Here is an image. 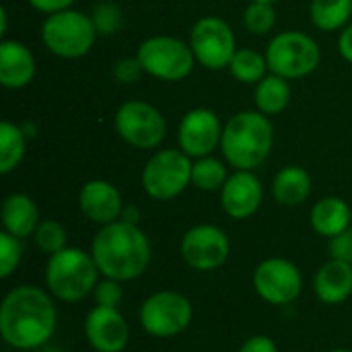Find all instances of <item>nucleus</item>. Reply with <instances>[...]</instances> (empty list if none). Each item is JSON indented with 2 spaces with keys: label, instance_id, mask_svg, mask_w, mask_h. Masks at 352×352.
Wrapping results in <instances>:
<instances>
[{
  "label": "nucleus",
  "instance_id": "4be33fe9",
  "mask_svg": "<svg viewBox=\"0 0 352 352\" xmlns=\"http://www.w3.org/2000/svg\"><path fill=\"white\" fill-rule=\"evenodd\" d=\"M314 190V179L307 169L299 165L283 167L272 179V196L283 206H299L303 204Z\"/></svg>",
  "mask_w": 352,
  "mask_h": 352
},
{
  "label": "nucleus",
  "instance_id": "a19ab883",
  "mask_svg": "<svg viewBox=\"0 0 352 352\" xmlns=\"http://www.w3.org/2000/svg\"><path fill=\"white\" fill-rule=\"evenodd\" d=\"M328 352H352V351H349V349H332V351H328Z\"/></svg>",
  "mask_w": 352,
  "mask_h": 352
},
{
  "label": "nucleus",
  "instance_id": "e433bc0d",
  "mask_svg": "<svg viewBox=\"0 0 352 352\" xmlns=\"http://www.w3.org/2000/svg\"><path fill=\"white\" fill-rule=\"evenodd\" d=\"M338 54L352 64V23H349L338 37Z\"/></svg>",
  "mask_w": 352,
  "mask_h": 352
},
{
  "label": "nucleus",
  "instance_id": "2f4dec72",
  "mask_svg": "<svg viewBox=\"0 0 352 352\" xmlns=\"http://www.w3.org/2000/svg\"><path fill=\"white\" fill-rule=\"evenodd\" d=\"M93 301L95 305H101V307H116L120 309L122 301H124V289H122V283L113 280V278H101L93 291Z\"/></svg>",
  "mask_w": 352,
  "mask_h": 352
},
{
  "label": "nucleus",
  "instance_id": "ddd939ff",
  "mask_svg": "<svg viewBox=\"0 0 352 352\" xmlns=\"http://www.w3.org/2000/svg\"><path fill=\"white\" fill-rule=\"evenodd\" d=\"M179 254L192 270L212 272L229 260L231 239L221 227L200 223L186 231L179 243Z\"/></svg>",
  "mask_w": 352,
  "mask_h": 352
},
{
  "label": "nucleus",
  "instance_id": "dca6fc26",
  "mask_svg": "<svg viewBox=\"0 0 352 352\" xmlns=\"http://www.w3.org/2000/svg\"><path fill=\"white\" fill-rule=\"evenodd\" d=\"M264 200V188L254 171H233L221 190V206L233 221L254 217Z\"/></svg>",
  "mask_w": 352,
  "mask_h": 352
},
{
  "label": "nucleus",
  "instance_id": "ea45409f",
  "mask_svg": "<svg viewBox=\"0 0 352 352\" xmlns=\"http://www.w3.org/2000/svg\"><path fill=\"white\" fill-rule=\"evenodd\" d=\"M250 2H268V4H276L278 0H250Z\"/></svg>",
  "mask_w": 352,
  "mask_h": 352
},
{
  "label": "nucleus",
  "instance_id": "412c9836",
  "mask_svg": "<svg viewBox=\"0 0 352 352\" xmlns=\"http://www.w3.org/2000/svg\"><path fill=\"white\" fill-rule=\"evenodd\" d=\"M309 223L318 235L332 239V237L344 233L346 229H351V206L346 204V200H342L338 196H326L314 204V208L309 212Z\"/></svg>",
  "mask_w": 352,
  "mask_h": 352
},
{
  "label": "nucleus",
  "instance_id": "f03ea898",
  "mask_svg": "<svg viewBox=\"0 0 352 352\" xmlns=\"http://www.w3.org/2000/svg\"><path fill=\"white\" fill-rule=\"evenodd\" d=\"M91 256L101 276L130 283L148 270L153 248L148 235L138 225L116 221L99 227L91 241Z\"/></svg>",
  "mask_w": 352,
  "mask_h": 352
},
{
  "label": "nucleus",
  "instance_id": "393cba45",
  "mask_svg": "<svg viewBox=\"0 0 352 352\" xmlns=\"http://www.w3.org/2000/svg\"><path fill=\"white\" fill-rule=\"evenodd\" d=\"M27 151V136L21 126L4 120L0 124V173L8 175L14 171Z\"/></svg>",
  "mask_w": 352,
  "mask_h": 352
},
{
  "label": "nucleus",
  "instance_id": "4c0bfd02",
  "mask_svg": "<svg viewBox=\"0 0 352 352\" xmlns=\"http://www.w3.org/2000/svg\"><path fill=\"white\" fill-rule=\"evenodd\" d=\"M120 221L130 223V225H138V223H140V210H138V206H134V204H126V206H124V210H122Z\"/></svg>",
  "mask_w": 352,
  "mask_h": 352
},
{
  "label": "nucleus",
  "instance_id": "c9c22d12",
  "mask_svg": "<svg viewBox=\"0 0 352 352\" xmlns=\"http://www.w3.org/2000/svg\"><path fill=\"white\" fill-rule=\"evenodd\" d=\"M35 10L39 12H45V14H52V12H60V10H66V8H72V4L76 0H27Z\"/></svg>",
  "mask_w": 352,
  "mask_h": 352
},
{
  "label": "nucleus",
  "instance_id": "a211bd4d",
  "mask_svg": "<svg viewBox=\"0 0 352 352\" xmlns=\"http://www.w3.org/2000/svg\"><path fill=\"white\" fill-rule=\"evenodd\" d=\"M35 70V56L25 43L16 39L0 41V85L4 89H25L33 80Z\"/></svg>",
  "mask_w": 352,
  "mask_h": 352
},
{
  "label": "nucleus",
  "instance_id": "7c9ffc66",
  "mask_svg": "<svg viewBox=\"0 0 352 352\" xmlns=\"http://www.w3.org/2000/svg\"><path fill=\"white\" fill-rule=\"evenodd\" d=\"M93 23L99 35H111L122 25V10L113 2H101L93 8Z\"/></svg>",
  "mask_w": 352,
  "mask_h": 352
},
{
  "label": "nucleus",
  "instance_id": "cd10ccee",
  "mask_svg": "<svg viewBox=\"0 0 352 352\" xmlns=\"http://www.w3.org/2000/svg\"><path fill=\"white\" fill-rule=\"evenodd\" d=\"M33 241H35L37 250L50 258L68 248V231L62 223H58L54 219H45L37 225V229L33 233Z\"/></svg>",
  "mask_w": 352,
  "mask_h": 352
},
{
  "label": "nucleus",
  "instance_id": "c85d7f7f",
  "mask_svg": "<svg viewBox=\"0 0 352 352\" xmlns=\"http://www.w3.org/2000/svg\"><path fill=\"white\" fill-rule=\"evenodd\" d=\"M276 25L274 4L268 2H250L243 10V27L258 37L268 35Z\"/></svg>",
  "mask_w": 352,
  "mask_h": 352
},
{
  "label": "nucleus",
  "instance_id": "c756f323",
  "mask_svg": "<svg viewBox=\"0 0 352 352\" xmlns=\"http://www.w3.org/2000/svg\"><path fill=\"white\" fill-rule=\"evenodd\" d=\"M23 239L0 231V278H10L23 260Z\"/></svg>",
  "mask_w": 352,
  "mask_h": 352
},
{
  "label": "nucleus",
  "instance_id": "b1692460",
  "mask_svg": "<svg viewBox=\"0 0 352 352\" xmlns=\"http://www.w3.org/2000/svg\"><path fill=\"white\" fill-rule=\"evenodd\" d=\"M352 16V0H311L309 19L320 31H342Z\"/></svg>",
  "mask_w": 352,
  "mask_h": 352
},
{
  "label": "nucleus",
  "instance_id": "f704fd0d",
  "mask_svg": "<svg viewBox=\"0 0 352 352\" xmlns=\"http://www.w3.org/2000/svg\"><path fill=\"white\" fill-rule=\"evenodd\" d=\"M239 352H278L276 342L270 338V336H264V334H258V336H252L248 338Z\"/></svg>",
  "mask_w": 352,
  "mask_h": 352
},
{
  "label": "nucleus",
  "instance_id": "423d86ee",
  "mask_svg": "<svg viewBox=\"0 0 352 352\" xmlns=\"http://www.w3.org/2000/svg\"><path fill=\"white\" fill-rule=\"evenodd\" d=\"M266 60L272 74L287 80L309 76L322 62L320 43L303 31H283L268 41Z\"/></svg>",
  "mask_w": 352,
  "mask_h": 352
},
{
  "label": "nucleus",
  "instance_id": "6ab92c4d",
  "mask_svg": "<svg viewBox=\"0 0 352 352\" xmlns=\"http://www.w3.org/2000/svg\"><path fill=\"white\" fill-rule=\"evenodd\" d=\"M316 297L326 305H340L352 295V264L332 260L324 262L314 278Z\"/></svg>",
  "mask_w": 352,
  "mask_h": 352
},
{
  "label": "nucleus",
  "instance_id": "6e6552de",
  "mask_svg": "<svg viewBox=\"0 0 352 352\" xmlns=\"http://www.w3.org/2000/svg\"><path fill=\"white\" fill-rule=\"evenodd\" d=\"M136 58L144 74L165 82L184 80L196 66L192 45L171 35H153L144 39L136 50Z\"/></svg>",
  "mask_w": 352,
  "mask_h": 352
},
{
  "label": "nucleus",
  "instance_id": "f3484780",
  "mask_svg": "<svg viewBox=\"0 0 352 352\" xmlns=\"http://www.w3.org/2000/svg\"><path fill=\"white\" fill-rule=\"evenodd\" d=\"M124 206L120 190L107 179H91L78 192V208L82 217L99 227L120 221Z\"/></svg>",
  "mask_w": 352,
  "mask_h": 352
},
{
  "label": "nucleus",
  "instance_id": "2eb2a0df",
  "mask_svg": "<svg viewBox=\"0 0 352 352\" xmlns=\"http://www.w3.org/2000/svg\"><path fill=\"white\" fill-rule=\"evenodd\" d=\"M85 336L95 352H124L130 342V326L120 309L95 305L85 318Z\"/></svg>",
  "mask_w": 352,
  "mask_h": 352
},
{
  "label": "nucleus",
  "instance_id": "f8f14e48",
  "mask_svg": "<svg viewBox=\"0 0 352 352\" xmlns=\"http://www.w3.org/2000/svg\"><path fill=\"white\" fill-rule=\"evenodd\" d=\"M252 285L262 301L270 305H291L303 293V274L295 262L274 256L256 266Z\"/></svg>",
  "mask_w": 352,
  "mask_h": 352
},
{
  "label": "nucleus",
  "instance_id": "4468645a",
  "mask_svg": "<svg viewBox=\"0 0 352 352\" xmlns=\"http://www.w3.org/2000/svg\"><path fill=\"white\" fill-rule=\"evenodd\" d=\"M223 128L225 126L212 109L194 107L182 118L177 126L179 148L192 159L208 157L214 153V148H221Z\"/></svg>",
  "mask_w": 352,
  "mask_h": 352
},
{
  "label": "nucleus",
  "instance_id": "bb28decb",
  "mask_svg": "<svg viewBox=\"0 0 352 352\" xmlns=\"http://www.w3.org/2000/svg\"><path fill=\"white\" fill-rule=\"evenodd\" d=\"M227 161L217 159L212 155L194 159L192 165V186L202 190V192H221L223 186L229 179V169Z\"/></svg>",
  "mask_w": 352,
  "mask_h": 352
},
{
  "label": "nucleus",
  "instance_id": "72a5a7b5",
  "mask_svg": "<svg viewBox=\"0 0 352 352\" xmlns=\"http://www.w3.org/2000/svg\"><path fill=\"white\" fill-rule=\"evenodd\" d=\"M113 74L120 82H136L144 74V70H142L138 58H124L116 64Z\"/></svg>",
  "mask_w": 352,
  "mask_h": 352
},
{
  "label": "nucleus",
  "instance_id": "7ed1b4c3",
  "mask_svg": "<svg viewBox=\"0 0 352 352\" xmlns=\"http://www.w3.org/2000/svg\"><path fill=\"white\" fill-rule=\"evenodd\" d=\"M274 128L262 111H239L223 128V159L237 171H256L270 157Z\"/></svg>",
  "mask_w": 352,
  "mask_h": 352
},
{
  "label": "nucleus",
  "instance_id": "aec40b11",
  "mask_svg": "<svg viewBox=\"0 0 352 352\" xmlns=\"http://www.w3.org/2000/svg\"><path fill=\"white\" fill-rule=\"evenodd\" d=\"M0 219H2V231L14 235L19 239L33 237L37 225L41 223L39 208H37L35 200L23 192L8 194L4 198Z\"/></svg>",
  "mask_w": 352,
  "mask_h": 352
},
{
  "label": "nucleus",
  "instance_id": "58836bf2",
  "mask_svg": "<svg viewBox=\"0 0 352 352\" xmlns=\"http://www.w3.org/2000/svg\"><path fill=\"white\" fill-rule=\"evenodd\" d=\"M37 352H66V351H62L60 346H54V344H45V346H41Z\"/></svg>",
  "mask_w": 352,
  "mask_h": 352
},
{
  "label": "nucleus",
  "instance_id": "f257e3e1",
  "mask_svg": "<svg viewBox=\"0 0 352 352\" xmlns=\"http://www.w3.org/2000/svg\"><path fill=\"white\" fill-rule=\"evenodd\" d=\"M58 326V309L47 289L19 285L0 305V336L14 351H39L50 344Z\"/></svg>",
  "mask_w": 352,
  "mask_h": 352
},
{
  "label": "nucleus",
  "instance_id": "5701e85b",
  "mask_svg": "<svg viewBox=\"0 0 352 352\" xmlns=\"http://www.w3.org/2000/svg\"><path fill=\"white\" fill-rule=\"evenodd\" d=\"M291 95L293 91L289 80L270 72L256 85L254 101L258 111H262L264 116H278L291 103Z\"/></svg>",
  "mask_w": 352,
  "mask_h": 352
},
{
  "label": "nucleus",
  "instance_id": "39448f33",
  "mask_svg": "<svg viewBox=\"0 0 352 352\" xmlns=\"http://www.w3.org/2000/svg\"><path fill=\"white\" fill-rule=\"evenodd\" d=\"M97 35L93 16L74 8L52 12L41 23V41L45 50L64 60L87 56L93 50Z\"/></svg>",
  "mask_w": 352,
  "mask_h": 352
},
{
  "label": "nucleus",
  "instance_id": "a878e982",
  "mask_svg": "<svg viewBox=\"0 0 352 352\" xmlns=\"http://www.w3.org/2000/svg\"><path fill=\"white\" fill-rule=\"evenodd\" d=\"M229 70L235 80H239L243 85H258L270 68H268L266 54H262L254 47H237V52L229 64Z\"/></svg>",
  "mask_w": 352,
  "mask_h": 352
},
{
  "label": "nucleus",
  "instance_id": "9b49d317",
  "mask_svg": "<svg viewBox=\"0 0 352 352\" xmlns=\"http://www.w3.org/2000/svg\"><path fill=\"white\" fill-rule=\"evenodd\" d=\"M190 45L196 56V62L206 70L229 68L237 41L231 25L221 16H202L194 23L190 33Z\"/></svg>",
  "mask_w": 352,
  "mask_h": 352
},
{
  "label": "nucleus",
  "instance_id": "473e14b6",
  "mask_svg": "<svg viewBox=\"0 0 352 352\" xmlns=\"http://www.w3.org/2000/svg\"><path fill=\"white\" fill-rule=\"evenodd\" d=\"M328 254L332 260L352 264V227L328 241Z\"/></svg>",
  "mask_w": 352,
  "mask_h": 352
},
{
  "label": "nucleus",
  "instance_id": "1a4fd4ad",
  "mask_svg": "<svg viewBox=\"0 0 352 352\" xmlns=\"http://www.w3.org/2000/svg\"><path fill=\"white\" fill-rule=\"evenodd\" d=\"M194 318L190 299L177 291H157L148 295L140 309V328L155 338H173L188 330Z\"/></svg>",
  "mask_w": 352,
  "mask_h": 352
},
{
  "label": "nucleus",
  "instance_id": "0eeeda50",
  "mask_svg": "<svg viewBox=\"0 0 352 352\" xmlns=\"http://www.w3.org/2000/svg\"><path fill=\"white\" fill-rule=\"evenodd\" d=\"M192 157L182 148H161L142 167V190L153 200H173L192 186Z\"/></svg>",
  "mask_w": 352,
  "mask_h": 352
},
{
  "label": "nucleus",
  "instance_id": "9d476101",
  "mask_svg": "<svg viewBox=\"0 0 352 352\" xmlns=\"http://www.w3.org/2000/svg\"><path fill=\"white\" fill-rule=\"evenodd\" d=\"M116 132L120 138L140 151L159 148L167 136L165 116L151 103L132 99L120 105L116 111Z\"/></svg>",
  "mask_w": 352,
  "mask_h": 352
},
{
  "label": "nucleus",
  "instance_id": "20e7f679",
  "mask_svg": "<svg viewBox=\"0 0 352 352\" xmlns=\"http://www.w3.org/2000/svg\"><path fill=\"white\" fill-rule=\"evenodd\" d=\"M99 268L91 252L66 248L47 258L43 280L50 295L62 303H78L93 295L99 283Z\"/></svg>",
  "mask_w": 352,
  "mask_h": 352
}]
</instances>
